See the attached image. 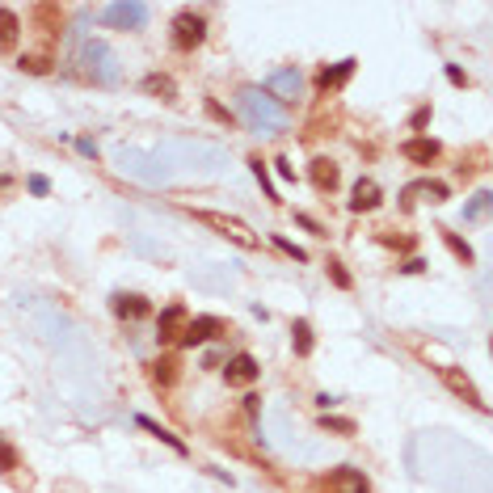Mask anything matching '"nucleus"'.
Here are the masks:
<instances>
[{
    "label": "nucleus",
    "instance_id": "16",
    "mask_svg": "<svg viewBox=\"0 0 493 493\" xmlns=\"http://www.w3.org/2000/svg\"><path fill=\"white\" fill-rule=\"evenodd\" d=\"M143 93H152V97H160V101H177V84H173V76H165V72H148V76H143Z\"/></svg>",
    "mask_w": 493,
    "mask_h": 493
},
{
    "label": "nucleus",
    "instance_id": "22",
    "mask_svg": "<svg viewBox=\"0 0 493 493\" xmlns=\"http://www.w3.org/2000/svg\"><path fill=\"white\" fill-rule=\"evenodd\" d=\"M321 430H329V435H342V439H350V435H354L359 426H354L350 418H329V414H325V418H321Z\"/></svg>",
    "mask_w": 493,
    "mask_h": 493
},
{
    "label": "nucleus",
    "instance_id": "14",
    "mask_svg": "<svg viewBox=\"0 0 493 493\" xmlns=\"http://www.w3.org/2000/svg\"><path fill=\"white\" fill-rule=\"evenodd\" d=\"M338 181H342L338 165H333L329 156H316V160H312V186H316L321 194H333V190H338Z\"/></svg>",
    "mask_w": 493,
    "mask_h": 493
},
{
    "label": "nucleus",
    "instance_id": "13",
    "mask_svg": "<svg viewBox=\"0 0 493 493\" xmlns=\"http://www.w3.org/2000/svg\"><path fill=\"white\" fill-rule=\"evenodd\" d=\"M354 68H359V59H342L338 68H325L321 76H316V84H321V93H338L350 76H354Z\"/></svg>",
    "mask_w": 493,
    "mask_h": 493
},
{
    "label": "nucleus",
    "instance_id": "11",
    "mask_svg": "<svg viewBox=\"0 0 493 493\" xmlns=\"http://www.w3.org/2000/svg\"><path fill=\"white\" fill-rule=\"evenodd\" d=\"M384 203V190H380V181H371V177H359L354 181V190H350V211H376Z\"/></svg>",
    "mask_w": 493,
    "mask_h": 493
},
{
    "label": "nucleus",
    "instance_id": "19",
    "mask_svg": "<svg viewBox=\"0 0 493 493\" xmlns=\"http://www.w3.org/2000/svg\"><path fill=\"white\" fill-rule=\"evenodd\" d=\"M291 342H295V354L308 359V354H312V325H308V321H295V325H291Z\"/></svg>",
    "mask_w": 493,
    "mask_h": 493
},
{
    "label": "nucleus",
    "instance_id": "28",
    "mask_svg": "<svg viewBox=\"0 0 493 493\" xmlns=\"http://www.w3.org/2000/svg\"><path fill=\"white\" fill-rule=\"evenodd\" d=\"M485 207H489V194H485V190H481V194H477V198H473V207H468V211H464V219H477V215H485Z\"/></svg>",
    "mask_w": 493,
    "mask_h": 493
},
{
    "label": "nucleus",
    "instance_id": "23",
    "mask_svg": "<svg viewBox=\"0 0 493 493\" xmlns=\"http://www.w3.org/2000/svg\"><path fill=\"white\" fill-rule=\"evenodd\" d=\"M17 68H21V72H46V68H51V55H46V51H38V55H21Z\"/></svg>",
    "mask_w": 493,
    "mask_h": 493
},
{
    "label": "nucleus",
    "instance_id": "18",
    "mask_svg": "<svg viewBox=\"0 0 493 493\" xmlns=\"http://www.w3.org/2000/svg\"><path fill=\"white\" fill-rule=\"evenodd\" d=\"M439 236H443V245H447V249H452V253H456L464 266H473V262H477V257H473V245H468V241H460L452 228H439Z\"/></svg>",
    "mask_w": 493,
    "mask_h": 493
},
{
    "label": "nucleus",
    "instance_id": "37",
    "mask_svg": "<svg viewBox=\"0 0 493 493\" xmlns=\"http://www.w3.org/2000/svg\"><path fill=\"white\" fill-rule=\"evenodd\" d=\"M0 186H4V181H0Z\"/></svg>",
    "mask_w": 493,
    "mask_h": 493
},
{
    "label": "nucleus",
    "instance_id": "21",
    "mask_svg": "<svg viewBox=\"0 0 493 493\" xmlns=\"http://www.w3.org/2000/svg\"><path fill=\"white\" fill-rule=\"evenodd\" d=\"M152 380L156 384H173L177 380V359H156L152 363Z\"/></svg>",
    "mask_w": 493,
    "mask_h": 493
},
{
    "label": "nucleus",
    "instance_id": "17",
    "mask_svg": "<svg viewBox=\"0 0 493 493\" xmlns=\"http://www.w3.org/2000/svg\"><path fill=\"white\" fill-rule=\"evenodd\" d=\"M17 34H21V21H17V13H13L8 4H0V51H8V46L17 42Z\"/></svg>",
    "mask_w": 493,
    "mask_h": 493
},
{
    "label": "nucleus",
    "instance_id": "9",
    "mask_svg": "<svg viewBox=\"0 0 493 493\" xmlns=\"http://www.w3.org/2000/svg\"><path fill=\"white\" fill-rule=\"evenodd\" d=\"M101 21H105V25H122V30H143L148 4H139V0H131V4H110V8L101 13Z\"/></svg>",
    "mask_w": 493,
    "mask_h": 493
},
{
    "label": "nucleus",
    "instance_id": "26",
    "mask_svg": "<svg viewBox=\"0 0 493 493\" xmlns=\"http://www.w3.org/2000/svg\"><path fill=\"white\" fill-rule=\"evenodd\" d=\"M422 194H430V203H447V186L443 181H418Z\"/></svg>",
    "mask_w": 493,
    "mask_h": 493
},
{
    "label": "nucleus",
    "instance_id": "4",
    "mask_svg": "<svg viewBox=\"0 0 493 493\" xmlns=\"http://www.w3.org/2000/svg\"><path fill=\"white\" fill-rule=\"evenodd\" d=\"M219 333H228V325H224L219 316H190V321H186V329H181V346H186V350H194V346L215 342Z\"/></svg>",
    "mask_w": 493,
    "mask_h": 493
},
{
    "label": "nucleus",
    "instance_id": "10",
    "mask_svg": "<svg viewBox=\"0 0 493 493\" xmlns=\"http://www.w3.org/2000/svg\"><path fill=\"white\" fill-rule=\"evenodd\" d=\"M439 152H443V148H439V139H430V135H414V139L401 143V156L414 160V165H435Z\"/></svg>",
    "mask_w": 493,
    "mask_h": 493
},
{
    "label": "nucleus",
    "instance_id": "5",
    "mask_svg": "<svg viewBox=\"0 0 493 493\" xmlns=\"http://www.w3.org/2000/svg\"><path fill=\"white\" fill-rule=\"evenodd\" d=\"M300 84H304V76H300L295 68H278V72L266 76V93H270L278 105H291L295 93H300Z\"/></svg>",
    "mask_w": 493,
    "mask_h": 493
},
{
    "label": "nucleus",
    "instance_id": "15",
    "mask_svg": "<svg viewBox=\"0 0 493 493\" xmlns=\"http://www.w3.org/2000/svg\"><path fill=\"white\" fill-rule=\"evenodd\" d=\"M152 312V304L143 300V295H114V316H122V321H139V316H148Z\"/></svg>",
    "mask_w": 493,
    "mask_h": 493
},
{
    "label": "nucleus",
    "instance_id": "6",
    "mask_svg": "<svg viewBox=\"0 0 493 493\" xmlns=\"http://www.w3.org/2000/svg\"><path fill=\"white\" fill-rule=\"evenodd\" d=\"M257 376H262V363L253 359V354H232L228 359V367H224V380H228V388H249V384H257Z\"/></svg>",
    "mask_w": 493,
    "mask_h": 493
},
{
    "label": "nucleus",
    "instance_id": "34",
    "mask_svg": "<svg viewBox=\"0 0 493 493\" xmlns=\"http://www.w3.org/2000/svg\"><path fill=\"white\" fill-rule=\"evenodd\" d=\"M76 148H80V156H93L97 160V143L93 139H76Z\"/></svg>",
    "mask_w": 493,
    "mask_h": 493
},
{
    "label": "nucleus",
    "instance_id": "7",
    "mask_svg": "<svg viewBox=\"0 0 493 493\" xmlns=\"http://www.w3.org/2000/svg\"><path fill=\"white\" fill-rule=\"evenodd\" d=\"M186 321H190L186 304H169V308L156 316V342H160V346H169V342H181V329H186Z\"/></svg>",
    "mask_w": 493,
    "mask_h": 493
},
{
    "label": "nucleus",
    "instance_id": "24",
    "mask_svg": "<svg viewBox=\"0 0 493 493\" xmlns=\"http://www.w3.org/2000/svg\"><path fill=\"white\" fill-rule=\"evenodd\" d=\"M249 169H253V177L266 186V194H270V203H278V194H274V186H270V177H266V160L262 156H249Z\"/></svg>",
    "mask_w": 493,
    "mask_h": 493
},
{
    "label": "nucleus",
    "instance_id": "12",
    "mask_svg": "<svg viewBox=\"0 0 493 493\" xmlns=\"http://www.w3.org/2000/svg\"><path fill=\"white\" fill-rule=\"evenodd\" d=\"M325 493H367V477L359 468H333L325 477Z\"/></svg>",
    "mask_w": 493,
    "mask_h": 493
},
{
    "label": "nucleus",
    "instance_id": "33",
    "mask_svg": "<svg viewBox=\"0 0 493 493\" xmlns=\"http://www.w3.org/2000/svg\"><path fill=\"white\" fill-rule=\"evenodd\" d=\"M46 190H51V181H46V177H38V173H34V177H30V194H46Z\"/></svg>",
    "mask_w": 493,
    "mask_h": 493
},
{
    "label": "nucleus",
    "instance_id": "8",
    "mask_svg": "<svg viewBox=\"0 0 493 493\" xmlns=\"http://www.w3.org/2000/svg\"><path fill=\"white\" fill-rule=\"evenodd\" d=\"M439 376H443V384H447V388H452V392H456L460 401H468L473 409H481V414H485V401H481V392H477V384H473V380H468V376H464V371H460L456 363H447V367H439Z\"/></svg>",
    "mask_w": 493,
    "mask_h": 493
},
{
    "label": "nucleus",
    "instance_id": "20",
    "mask_svg": "<svg viewBox=\"0 0 493 493\" xmlns=\"http://www.w3.org/2000/svg\"><path fill=\"white\" fill-rule=\"evenodd\" d=\"M139 426H143V430H152V435H156V439H160V443H169V447H173V452H177V456H186V443H181V439H177V435H169V430H165V426H156V422H152V418H139Z\"/></svg>",
    "mask_w": 493,
    "mask_h": 493
},
{
    "label": "nucleus",
    "instance_id": "36",
    "mask_svg": "<svg viewBox=\"0 0 493 493\" xmlns=\"http://www.w3.org/2000/svg\"><path fill=\"white\" fill-rule=\"evenodd\" d=\"M401 270H405V274H422V270H426V262H422V257H409Z\"/></svg>",
    "mask_w": 493,
    "mask_h": 493
},
{
    "label": "nucleus",
    "instance_id": "30",
    "mask_svg": "<svg viewBox=\"0 0 493 493\" xmlns=\"http://www.w3.org/2000/svg\"><path fill=\"white\" fill-rule=\"evenodd\" d=\"M447 80H452L456 89H468V72H460L456 63H447Z\"/></svg>",
    "mask_w": 493,
    "mask_h": 493
},
{
    "label": "nucleus",
    "instance_id": "31",
    "mask_svg": "<svg viewBox=\"0 0 493 493\" xmlns=\"http://www.w3.org/2000/svg\"><path fill=\"white\" fill-rule=\"evenodd\" d=\"M0 468H4V473H8V468H17V452H13V447H4V443H0Z\"/></svg>",
    "mask_w": 493,
    "mask_h": 493
},
{
    "label": "nucleus",
    "instance_id": "25",
    "mask_svg": "<svg viewBox=\"0 0 493 493\" xmlns=\"http://www.w3.org/2000/svg\"><path fill=\"white\" fill-rule=\"evenodd\" d=\"M207 114H211L215 122H224V127H232V122H236V118H232V110H224L215 97H207Z\"/></svg>",
    "mask_w": 493,
    "mask_h": 493
},
{
    "label": "nucleus",
    "instance_id": "35",
    "mask_svg": "<svg viewBox=\"0 0 493 493\" xmlns=\"http://www.w3.org/2000/svg\"><path fill=\"white\" fill-rule=\"evenodd\" d=\"M274 165H278V177H283V181H295V169H291V160H274Z\"/></svg>",
    "mask_w": 493,
    "mask_h": 493
},
{
    "label": "nucleus",
    "instance_id": "29",
    "mask_svg": "<svg viewBox=\"0 0 493 493\" xmlns=\"http://www.w3.org/2000/svg\"><path fill=\"white\" fill-rule=\"evenodd\" d=\"M274 245H278V249H283L287 257H295V262H308V253H304L300 245H291V241H283V236H274Z\"/></svg>",
    "mask_w": 493,
    "mask_h": 493
},
{
    "label": "nucleus",
    "instance_id": "32",
    "mask_svg": "<svg viewBox=\"0 0 493 493\" xmlns=\"http://www.w3.org/2000/svg\"><path fill=\"white\" fill-rule=\"evenodd\" d=\"M426 122H430V105H422V110L409 118V127H414V131H418V127H426Z\"/></svg>",
    "mask_w": 493,
    "mask_h": 493
},
{
    "label": "nucleus",
    "instance_id": "2",
    "mask_svg": "<svg viewBox=\"0 0 493 493\" xmlns=\"http://www.w3.org/2000/svg\"><path fill=\"white\" fill-rule=\"evenodd\" d=\"M190 215L198 219V224H207V228H215L224 241H232V245H241V249H257L262 245V236L249 228V224H241L236 215H224V211H207V207H190Z\"/></svg>",
    "mask_w": 493,
    "mask_h": 493
},
{
    "label": "nucleus",
    "instance_id": "3",
    "mask_svg": "<svg viewBox=\"0 0 493 493\" xmlns=\"http://www.w3.org/2000/svg\"><path fill=\"white\" fill-rule=\"evenodd\" d=\"M203 38H207V21H203V13L181 8L177 21H173V46H177V51H194V46H203Z\"/></svg>",
    "mask_w": 493,
    "mask_h": 493
},
{
    "label": "nucleus",
    "instance_id": "27",
    "mask_svg": "<svg viewBox=\"0 0 493 493\" xmlns=\"http://www.w3.org/2000/svg\"><path fill=\"white\" fill-rule=\"evenodd\" d=\"M329 278H333L342 291H350V287H354V278L346 274V266H342V262H329Z\"/></svg>",
    "mask_w": 493,
    "mask_h": 493
},
{
    "label": "nucleus",
    "instance_id": "1",
    "mask_svg": "<svg viewBox=\"0 0 493 493\" xmlns=\"http://www.w3.org/2000/svg\"><path fill=\"white\" fill-rule=\"evenodd\" d=\"M241 105H245L249 122H253L257 131H266V135H274V131L287 127V105H278L266 89H245V93H241Z\"/></svg>",
    "mask_w": 493,
    "mask_h": 493
}]
</instances>
